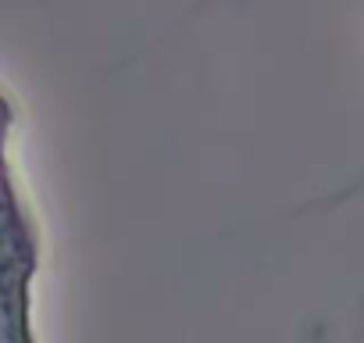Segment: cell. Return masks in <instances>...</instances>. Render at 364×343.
<instances>
[{"label": "cell", "instance_id": "1", "mask_svg": "<svg viewBox=\"0 0 364 343\" xmlns=\"http://www.w3.org/2000/svg\"><path fill=\"white\" fill-rule=\"evenodd\" d=\"M15 107L0 93V343H36L33 279L40 268V229L8 157Z\"/></svg>", "mask_w": 364, "mask_h": 343}]
</instances>
